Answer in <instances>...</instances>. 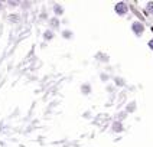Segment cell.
Listing matches in <instances>:
<instances>
[{
    "label": "cell",
    "mask_w": 153,
    "mask_h": 147,
    "mask_svg": "<svg viewBox=\"0 0 153 147\" xmlns=\"http://www.w3.org/2000/svg\"><path fill=\"white\" fill-rule=\"evenodd\" d=\"M113 10H114V13L120 17H124L128 15V12H130V6H128L126 1H117L114 6H113Z\"/></svg>",
    "instance_id": "6da1fadb"
},
{
    "label": "cell",
    "mask_w": 153,
    "mask_h": 147,
    "mask_svg": "<svg viewBox=\"0 0 153 147\" xmlns=\"http://www.w3.org/2000/svg\"><path fill=\"white\" fill-rule=\"evenodd\" d=\"M130 30L133 32V35H134L136 38H142L143 33L146 32V26H145V23L140 22V20H133L131 25H130Z\"/></svg>",
    "instance_id": "7a4b0ae2"
},
{
    "label": "cell",
    "mask_w": 153,
    "mask_h": 147,
    "mask_svg": "<svg viewBox=\"0 0 153 147\" xmlns=\"http://www.w3.org/2000/svg\"><path fill=\"white\" fill-rule=\"evenodd\" d=\"M46 23H48V29L56 32V30H59V27H61V19L56 16H51Z\"/></svg>",
    "instance_id": "3957f363"
},
{
    "label": "cell",
    "mask_w": 153,
    "mask_h": 147,
    "mask_svg": "<svg viewBox=\"0 0 153 147\" xmlns=\"http://www.w3.org/2000/svg\"><path fill=\"white\" fill-rule=\"evenodd\" d=\"M110 131L113 133V134H120V133H123V131H124V124H123L121 121L114 120L113 123H111V126H110Z\"/></svg>",
    "instance_id": "277c9868"
},
{
    "label": "cell",
    "mask_w": 153,
    "mask_h": 147,
    "mask_svg": "<svg viewBox=\"0 0 153 147\" xmlns=\"http://www.w3.org/2000/svg\"><path fill=\"white\" fill-rule=\"evenodd\" d=\"M52 13H53V16L56 17H61L65 15V9H64V6L61 4V3H52Z\"/></svg>",
    "instance_id": "5b68a950"
},
{
    "label": "cell",
    "mask_w": 153,
    "mask_h": 147,
    "mask_svg": "<svg viewBox=\"0 0 153 147\" xmlns=\"http://www.w3.org/2000/svg\"><path fill=\"white\" fill-rule=\"evenodd\" d=\"M94 59L98 61L100 64H108V62H110V55H108V53H105V52L98 51L95 55H94Z\"/></svg>",
    "instance_id": "8992f818"
},
{
    "label": "cell",
    "mask_w": 153,
    "mask_h": 147,
    "mask_svg": "<svg viewBox=\"0 0 153 147\" xmlns=\"http://www.w3.org/2000/svg\"><path fill=\"white\" fill-rule=\"evenodd\" d=\"M111 79H113V84L117 86V88H124V86H127V81H126L123 77H120V75H114Z\"/></svg>",
    "instance_id": "52a82bcc"
},
{
    "label": "cell",
    "mask_w": 153,
    "mask_h": 147,
    "mask_svg": "<svg viewBox=\"0 0 153 147\" xmlns=\"http://www.w3.org/2000/svg\"><path fill=\"white\" fill-rule=\"evenodd\" d=\"M79 92L82 95H91V92H93V85L90 84V82H82L81 85H79Z\"/></svg>",
    "instance_id": "ba28073f"
},
{
    "label": "cell",
    "mask_w": 153,
    "mask_h": 147,
    "mask_svg": "<svg viewBox=\"0 0 153 147\" xmlns=\"http://www.w3.org/2000/svg\"><path fill=\"white\" fill-rule=\"evenodd\" d=\"M42 39L45 42H51L55 39V32L51 30V29H46L45 32H42Z\"/></svg>",
    "instance_id": "9c48e42d"
},
{
    "label": "cell",
    "mask_w": 153,
    "mask_h": 147,
    "mask_svg": "<svg viewBox=\"0 0 153 147\" xmlns=\"http://www.w3.org/2000/svg\"><path fill=\"white\" fill-rule=\"evenodd\" d=\"M124 110H126V112H127V114H133V112H136V110H137V103L134 101V100L128 101V103L126 104V107H124Z\"/></svg>",
    "instance_id": "30bf717a"
},
{
    "label": "cell",
    "mask_w": 153,
    "mask_h": 147,
    "mask_svg": "<svg viewBox=\"0 0 153 147\" xmlns=\"http://www.w3.org/2000/svg\"><path fill=\"white\" fill-rule=\"evenodd\" d=\"M127 117H128V114L126 112V110H120V111L116 112V115H114V120L121 121V123H123V121L126 120Z\"/></svg>",
    "instance_id": "8fae6325"
},
{
    "label": "cell",
    "mask_w": 153,
    "mask_h": 147,
    "mask_svg": "<svg viewBox=\"0 0 153 147\" xmlns=\"http://www.w3.org/2000/svg\"><path fill=\"white\" fill-rule=\"evenodd\" d=\"M61 36H62V39H65V41H71V39L74 38V32H72L71 29H64V30L61 32Z\"/></svg>",
    "instance_id": "7c38bea8"
},
{
    "label": "cell",
    "mask_w": 153,
    "mask_h": 147,
    "mask_svg": "<svg viewBox=\"0 0 153 147\" xmlns=\"http://www.w3.org/2000/svg\"><path fill=\"white\" fill-rule=\"evenodd\" d=\"M143 12H145V15L153 17V1H147V3H146Z\"/></svg>",
    "instance_id": "4fadbf2b"
},
{
    "label": "cell",
    "mask_w": 153,
    "mask_h": 147,
    "mask_svg": "<svg viewBox=\"0 0 153 147\" xmlns=\"http://www.w3.org/2000/svg\"><path fill=\"white\" fill-rule=\"evenodd\" d=\"M6 19H7L10 23H17V22L20 20V15H19V13H9Z\"/></svg>",
    "instance_id": "5bb4252c"
},
{
    "label": "cell",
    "mask_w": 153,
    "mask_h": 147,
    "mask_svg": "<svg viewBox=\"0 0 153 147\" xmlns=\"http://www.w3.org/2000/svg\"><path fill=\"white\" fill-rule=\"evenodd\" d=\"M6 6H7L9 9H17V7H20V1H15V0H7Z\"/></svg>",
    "instance_id": "9a60e30c"
},
{
    "label": "cell",
    "mask_w": 153,
    "mask_h": 147,
    "mask_svg": "<svg viewBox=\"0 0 153 147\" xmlns=\"http://www.w3.org/2000/svg\"><path fill=\"white\" fill-rule=\"evenodd\" d=\"M111 78H113V77H111L108 72H100V79H101L102 82H108Z\"/></svg>",
    "instance_id": "2e32d148"
},
{
    "label": "cell",
    "mask_w": 153,
    "mask_h": 147,
    "mask_svg": "<svg viewBox=\"0 0 153 147\" xmlns=\"http://www.w3.org/2000/svg\"><path fill=\"white\" fill-rule=\"evenodd\" d=\"M116 88L117 86L114 85V84H107L105 85V92L107 94H116Z\"/></svg>",
    "instance_id": "e0dca14e"
},
{
    "label": "cell",
    "mask_w": 153,
    "mask_h": 147,
    "mask_svg": "<svg viewBox=\"0 0 153 147\" xmlns=\"http://www.w3.org/2000/svg\"><path fill=\"white\" fill-rule=\"evenodd\" d=\"M39 20H45V22H48L49 20V16H48V12L43 9L42 12L39 13Z\"/></svg>",
    "instance_id": "ac0fdd59"
},
{
    "label": "cell",
    "mask_w": 153,
    "mask_h": 147,
    "mask_svg": "<svg viewBox=\"0 0 153 147\" xmlns=\"http://www.w3.org/2000/svg\"><path fill=\"white\" fill-rule=\"evenodd\" d=\"M32 7V3L30 1H20V9L22 10H29Z\"/></svg>",
    "instance_id": "d6986e66"
},
{
    "label": "cell",
    "mask_w": 153,
    "mask_h": 147,
    "mask_svg": "<svg viewBox=\"0 0 153 147\" xmlns=\"http://www.w3.org/2000/svg\"><path fill=\"white\" fill-rule=\"evenodd\" d=\"M147 48H149V49H150V51L153 52V38H152V39H149V41H147Z\"/></svg>",
    "instance_id": "ffe728a7"
},
{
    "label": "cell",
    "mask_w": 153,
    "mask_h": 147,
    "mask_svg": "<svg viewBox=\"0 0 153 147\" xmlns=\"http://www.w3.org/2000/svg\"><path fill=\"white\" fill-rule=\"evenodd\" d=\"M3 9H4V3H3V1H0V12H1Z\"/></svg>",
    "instance_id": "44dd1931"
}]
</instances>
